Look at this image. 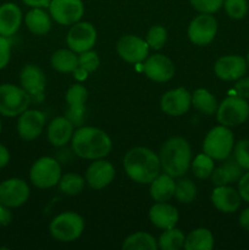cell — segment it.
<instances>
[{
  "mask_svg": "<svg viewBox=\"0 0 249 250\" xmlns=\"http://www.w3.org/2000/svg\"><path fill=\"white\" fill-rule=\"evenodd\" d=\"M73 153L82 159H103L111 151L112 143L109 134L97 127H80L71 138Z\"/></svg>",
  "mask_w": 249,
  "mask_h": 250,
  "instance_id": "obj_1",
  "label": "cell"
},
{
  "mask_svg": "<svg viewBox=\"0 0 249 250\" xmlns=\"http://www.w3.org/2000/svg\"><path fill=\"white\" fill-rule=\"evenodd\" d=\"M124 168L132 181L139 185H150L160 175V159L150 149L136 146L124 155Z\"/></svg>",
  "mask_w": 249,
  "mask_h": 250,
  "instance_id": "obj_2",
  "label": "cell"
},
{
  "mask_svg": "<svg viewBox=\"0 0 249 250\" xmlns=\"http://www.w3.org/2000/svg\"><path fill=\"white\" fill-rule=\"evenodd\" d=\"M159 159L164 172L173 178L181 177L189 170L192 164L189 143L182 137H172L161 146Z\"/></svg>",
  "mask_w": 249,
  "mask_h": 250,
  "instance_id": "obj_3",
  "label": "cell"
},
{
  "mask_svg": "<svg viewBox=\"0 0 249 250\" xmlns=\"http://www.w3.org/2000/svg\"><path fill=\"white\" fill-rule=\"evenodd\" d=\"M234 146V138L228 127L220 125L210 129L203 143V151L214 160L224 161Z\"/></svg>",
  "mask_w": 249,
  "mask_h": 250,
  "instance_id": "obj_4",
  "label": "cell"
},
{
  "mask_svg": "<svg viewBox=\"0 0 249 250\" xmlns=\"http://www.w3.org/2000/svg\"><path fill=\"white\" fill-rule=\"evenodd\" d=\"M49 229L56 241L68 243L80 238L84 229V221L76 212L66 211L54 217Z\"/></svg>",
  "mask_w": 249,
  "mask_h": 250,
  "instance_id": "obj_5",
  "label": "cell"
},
{
  "mask_svg": "<svg viewBox=\"0 0 249 250\" xmlns=\"http://www.w3.org/2000/svg\"><path fill=\"white\" fill-rule=\"evenodd\" d=\"M32 99L28 93L15 84L0 85V114L6 117H15L28 109Z\"/></svg>",
  "mask_w": 249,
  "mask_h": 250,
  "instance_id": "obj_6",
  "label": "cell"
},
{
  "mask_svg": "<svg viewBox=\"0 0 249 250\" xmlns=\"http://www.w3.org/2000/svg\"><path fill=\"white\" fill-rule=\"evenodd\" d=\"M61 176L62 175H61L60 164L56 159L50 158V156L39 158L32 165L31 171H29L31 182L42 189L59 185Z\"/></svg>",
  "mask_w": 249,
  "mask_h": 250,
  "instance_id": "obj_7",
  "label": "cell"
},
{
  "mask_svg": "<svg viewBox=\"0 0 249 250\" xmlns=\"http://www.w3.org/2000/svg\"><path fill=\"white\" fill-rule=\"evenodd\" d=\"M249 117V104L247 99L233 95L222 100L216 111L219 124L226 127H234L244 124Z\"/></svg>",
  "mask_w": 249,
  "mask_h": 250,
  "instance_id": "obj_8",
  "label": "cell"
},
{
  "mask_svg": "<svg viewBox=\"0 0 249 250\" xmlns=\"http://www.w3.org/2000/svg\"><path fill=\"white\" fill-rule=\"evenodd\" d=\"M217 33V21L211 14H200L188 26V38L195 45L204 46L214 41Z\"/></svg>",
  "mask_w": 249,
  "mask_h": 250,
  "instance_id": "obj_9",
  "label": "cell"
},
{
  "mask_svg": "<svg viewBox=\"0 0 249 250\" xmlns=\"http://www.w3.org/2000/svg\"><path fill=\"white\" fill-rule=\"evenodd\" d=\"M97 42V31L89 22H76L68 31L66 43L76 54L90 50Z\"/></svg>",
  "mask_w": 249,
  "mask_h": 250,
  "instance_id": "obj_10",
  "label": "cell"
},
{
  "mask_svg": "<svg viewBox=\"0 0 249 250\" xmlns=\"http://www.w3.org/2000/svg\"><path fill=\"white\" fill-rule=\"evenodd\" d=\"M49 12L59 24L71 26L82 19L84 5L82 0H51Z\"/></svg>",
  "mask_w": 249,
  "mask_h": 250,
  "instance_id": "obj_11",
  "label": "cell"
},
{
  "mask_svg": "<svg viewBox=\"0 0 249 250\" xmlns=\"http://www.w3.org/2000/svg\"><path fill=\"white\" fill-rule=\"evenodd\" d=\"M116 51L126 62L138 63L148 58L149 45L141 37L127 34L117 41Z\"/></svg>",
  "mask_w": 249,
  "mask_h": 250,
  "instance_id": "obj_12",
  "label": "cell"
},
{
  "mask_svg": "<svg viewBox=\"0 0 249 250\" xmlns=\"http://www.w3.org/2000/svg\"><path fill=\"white\" fill-rule=\"evenodd\" d=\"M88 98V90L82 84H73L66 92V102L68 110L65 116L72 122L73 126L81 127L85 120V102Z\"/></svg>",
  "mask_w": 249,
  "mask_h": 250,
  "instance_id": "obj_13",
  "label": "cell"
},
{
  "mask_svg": "<svg viewBox=\"0 0 249 250\" xmlns=\"http://www.w3.org/2000/svg\"><path fill=\"white\" fill-rule=\"evenodd\" d=\"M29 198L27 182L20 178H10L0 183V202L7 208H19Z\"/></svg>",
  "mask_w": 249,
  "mask_h": 250,
  "instance_id": "obj_14",
  "label": "cell"
},
{
  "mask_svg": "<svg viewBox=\"0 0 249 250\" xmlns=\"http://www.w3.org/2000/svg\"><path fill=\"white\" fill-rule=\"evenodd\" d=\"M190 105L192 94L183 87L168 90L160 100L161 110L170 116H182L189 110Z\"/></svg>",
  "mask_w": 249,
  "mask_h": 250,
  "instance_id": "obj_15",
  "label": "cell"
},
{
  "mask_svg": "<svg viewBox=\"0 0 249 250\" xmlns=\"http://www.w3.org/2000/svg\"><path fill=\"white\" fill-rule=\"evenodd\" d=\"M20 82L32 100H36V102L43 100L46 81L43 71L38 66L32 65V63L24 66L20 73Z\"/></svg>",
  "mask_w": 249,
  "mask_h": 250,
  "instance_id": "obj_16",
  "label": "cell"
},
{
  "mask_svg": "<svg viewBox=\"0 0 249 250\" xmlns=\"http://www.w3.org/2000/svg\"><path fill=\"white\" fill-rule=\"evenodd\" d=\"M143 71L149 80L158 83L170 81L175 75V65L167 56L163 54H154L145 59Z\"/></svg>",
  "mask_w": 249,
  "mask_h": 250,
  "instance_id": "obj_17",
  "label": "cell"
},
{
  "mask_svg": "<svg viewBox=\"0 0 249 250\" xmlns=\"http://www.w3.org/2000/svg\"><path fill=\"white\" fill-rule=\"evenodd\" d=\"M45 125V115L38 110H28L20 115L17 132L23 141H34L41 136Z\"/></svg>",
  "mask_w": 249,
  "mask_h": 250,
  "instance_id": "obj_18",
  "label": "cell"
},
{
  "mask_svg": "<svg viewBox=\"0 0 249 250\" xmlns=\"http://www.w3.org/2000/svg\"><path fill=\"white\" fill-rule=\"evenodd\" d=\"M115 178V167L110 161L97 159L85 171V182L93 189L107 187Z\"/></svg>",
  "mask_w": 249,
  "mask_h": 250,
  "instance_id": "obj_19",
  "label": "cell"
},
{
  "mask_svg": "<svg viewBox=\"0 0 249 250\" xmlns=\"http://www.w3.org/2000/svg\"><path fill=\"white\" fill-rule=\"evenodd\" d=\"M247 60L238 55H226L217 59L214 72L222 81H236L247 72Z\"/></svg>",
  "mask_w": 249,
  "mask_h": 250,
  "instance_id": "obj_20",
  "label": "cell"
},
{
  "mask_svg": "<svg viewBox=\"0 0 249 250\" xmlns=\"http://www.w3.org/2000/svg\"><path fill=\"white\" fill-rule=\"evenodd\" d=\"M241 199L239 193L228 186H219L212 190L211 194V202L214 207L225 214L237 211L241 205Z\"/></svg>",
  "mask_w": 249,
  "mask_h": 250,
  "instance_id": "obj_21",
  "label": "cell"
},
{
  "mask_svg": "<svg viewBox=\"0 0 249 250\" xmlns=\"http://www.w3.org/2000/svg\"><path fill=\"white\" fill-rule=\"evenodd\" d=\"M149 219L151 224L161 229H172L178 222V211L173 205L166 202H156L149 210Z\"/></svg>",
  "mask_w": 249,
  "mask_h": 250,
  "instance_id": "obj_22",
  "label": "cell"
},
{
  "mask_svg": "<svg viewBox=\"0 0 249 250\" xmlns=\"http://www.w3.org/2000/svg\"><path fill=\"white\" fill-rule=\"evenodd\" d=\"M22 22V11L14 2L0 5V36L6 38L19 31Z\"/></svg>",
  "mask_w": 249,
  "mask_h": 250,
  "instance_id": "obj_23",
  "label": "cell"
},
{
  "mask_svg": "<svg viewBox=\"0 0 249 250\" xmlns=\"http://www.w3.org/2000/svg\"><path fill=\"white\" fill-rule=\"evenodd\" d=\"M225 163L217 168H214L211 173V181L216 187L219 186H227L229 183H234L239 181V178L243 175V168L237 163V160L233 158L225 159Z\"/></svg>",
  "mask_w": 249,
  "mask_h": 250,
  "instance_id": "obj_24",
  "label": "cell"
},
{
  "mask_svg": "<svg viewBox=\"0 0 249 250\" xmlns=\"http://www.w3.org/2000/svg\"><path fill=\"white\" fill-rule=\"evenodd\" d=\"M73 125L66 116L54 119L48 126V139L54 146H63L73 136Z\"/></svg>",
  "mask_w": 249,
  "mask_h": 250,
  "instance_id": "obj_25",
  "label": "cell"
},
{
  "mask_svg": "<svg viewBox=\"0 0 249 250\" xmlns=\"http://www.w3.org/2000/svg\"><path fill=\"white\" fill-rule=\"evenodd\" d=\"M175 187L176 182L173 181V177H171L167 173H164L154 178L153 182L150 183L149 193H150L151 199L155 202H167L175 195Z\"/></svg>",
  "mask_w": 249,
  "mask_h": 250,
  "instance_id": "obj_26",
  "label": "cell"
},
{
  "mask_svg": "<svg viewBox=\"0 0 249 250\" xmlns=\"http://www.w3.org/2000/svg\"><path fill=\"white\" fill-rule=\"evenodd\" d=\"M24 22L29 31L36 36H44L51 28L50 16L41 7H32L24 17Z\"/></svg>",
  "mask_w": 249,
  "mask_h": 250,
  "instance_id": "obj_27",
  "label": "cell"
},
{
  "mask_svg": "<svg viewBox=\"0 0 249 250\" xmlns=\"http://www.w3.org/2000/svg\"><path fill=\"white\" fill-rule=\"evenodd\" d=\"M51 66L61 73H71L78 67V56L71 49H59L51 55Z\"/></svg>",
  "mask_w": 249,
  "mask_h": 250,
  "instance_id": "obj_28",
  "label": "cell"
},
{
  "mask_svg": "<svg viewBox=\"0 0 249 250\" xmlns=\"http://www.w3.org/2000/svg\"><path fill=\"white\" fill-rule=\"evenodd\" d=\"M214 247V236L208 229H197L185 239L186 250H210Z\"/></svg>",
  "mask_w": 249,
  "mask_h": 250,
  "instance_id": "obj_29",
  "label": "cell"
},
{
  "mask_svg": "<svg viewBox=\"0 0 249 250\" xmlns=\"http://www.w3.org/2000/svg\"><path fill=\"white\" fill-rule=\"evenodd\" d=\"M192 105L202 114L211 116V115L216 114L217 107V100L209 90L204 89V88H199L195 89L192 94Z\"/></svg>",
  "mask_w": 249,
  "mask_h": 250,
  "instance_id": "obj_30",
  "label": "cell"
},
{
  "mask_svg": "<svg viewBox=\"0 0 249 250\" xmlns=\"http://www.w3.org/2000/svg\"><path fill=\"white\" fill-rule=\"evenodd\" d=\"M124 250H156L158 241L146 232H136L127 237L122 243Z\"/></svg>",
  "mask_w": 249,
  "mask_h": 250,
  "instance_id": "obj_31",
  "label": "cell"
},
{
  "mask_svg": "<svg viewBox=\"0 0 249 250\" xmlns=\"http://www.w3.org/2000/svg\"><path fill=\"white\" fill-rule=\"evenodd\" d=\"M186 236L181 229H164L158 241V248L161 250H180L185 246Z\"/></svg>",
  "mask_w": 249,
  "mask_h": 250,
  "instance_id": "obj_32",
  "label": "cell"
},
{
  "mask_svg": "<svg viewBox=\"0 0 249 250\" xmlns=\"http://www.w3.org/2000/svg\"><path fill=\"white\" fill-rule=\"evenodd\" d=\"M85 180L78 173H66L59 181V188L66 195H77L84 188Z\"/></svg>",
  "mask_w": 249,
  "mask_h": 250,
  "instance_id": "obj_33",
  "label": "cell"
},
{
  "mask_svg": "<svg viewBox=\"0 0 249 250\" xmlns=\"http://www.w3.org/2000/svg\"><path fill=\"white\" fill-rule=\"evenodd\" d=\"M192 166L193 173L195 177L200 178V180H205L211 176L212 171H214V159L210 158L205 153L199 154L195 156L193 163L190 164Z\"/></svg>",
  "mask_w": 249,
  "mask_h": 250,
  "instance_id": "obj_34",
  "label": "cell"
},
{
  "mask_svg": "<svg viewBox=\"0 0 249 250\" xmlns=\"http://www.w3.org/2000/svg\"><path fill=\"white\" fill-rule=\"evenodd\" d=\"M197 186L190 180H180L176 183L175 197L182 204H189L197 197Z\"/></svg>",
  "mask_w": 249,
  "mask_h": 250,
  "instance_id": "obj_35",
  "label": "cell"
},
{
  "mask_svg": "<svg viewBox=\"0 0 249 250\" xmlns=\"http://www.w3.org/2000/svg\"><path fill=\"white\" fill-rule=\"evenodd\" d=\"M166 41H167V31L163 26H153L145 37L146 44L154 50H160L161 48H164Z\"/></svg>",
  "mask_w": 249,
  "mask_h": 250,
  "instance_id": "obj_36",
  "label": "cell"
},
{
  "mask_svg": "<svg viewBox=\"0 0 249 250\" xmlns=\"http://www.w3.org/2000/svg\"><path fill=\"white\" fill-rule=\"evenodd\" d=\"M224 7L226 14L231 19L241 20L248 12V1L247 0H225Z\"/></svg>",
  "mask_w": 249,
  "mask_h": 250,
  "instance_id": "obj_37",
  "label": "cell"
},
{
  "mask_svg": "<svg viewBox=\"0 0 249 250\" xmlns=\"http://www.w3.org/2000/svg\"><path fill=\"white\" fill-rule=\"evenodd\" d=\"M100 65L99 56L95 51L87 50L84 53H81L78 56V67L84 70L85 72L90 73L97 70Z\"/></svg>",
  "mask_w": 249,
  "mask_h": 250,
  "instance_id": "obj_38",
  "label": "cell"
},
{
  "mask_svg": "<svg viewBox=\"0 0 249 250\" xmlns=\"http://www.w3.org/2000/svg\"><path fill=\"white\" fill-rule=\"evenodd\" d=\"M233 156L243 170H249V139H241L233 146Z\"/></svg>",
  "mask_w": 249,
  "mask_h": 250,
  "instance_id": "obj_39",
  "label": "cell"
},
{
  "mask_svg": "<svg viewBox=\"0 0 249 250\" xmlns=\"http://www.w3.org/2000/svg\"><path fill=\"white\" fill-rule=\"evenodd\" d=\"M225 0H189L190 5L200 14H215L224 6Z\"/></svg>",
  "mask_w": 249,
  "mask_h": 250,
  "instance_id": "obj_40",
  "label": "cell"
},
{
  "mask_svg": "<svg viewBox=\"0 0 249 250\" xmlns=\"http://www.w3.org/2000/svg\"><path fill=\"white\" fill-rule=\"evenodd\" d=\"M11 58V45L6 37L0 36V70L6 67Z\"/></svg>",
  "mask_w": 249,
  "mask_h": 250,
  "instance_id": "obj_41",
  "label": "cell"
},
{
  "mask_svg": "<svg viewBox=\"0 0 249 250\" xmlns=\"http://www.w3.org/2000/svg\"><path fill=\"white\" fill-rule=\"evenodd\" d=\"M238 193L244 202L249 203V172L242 175L238 181Z\"/></svg>",
  "mask_w": 249,
  "mask_h": 250,
  "instance_id": "obj_42",
  "label": "cell"
},
{
  "mask_svg": "<svg viewBox=\"0 0 249 250\" xmlns=\"http://www.w3.org/2000/svg\"><path fill=\"white\" fill-rule=\"evenodd\" d=\"M234 90L238 97L243 99H249V77L239 78L238 82L234 84Z\"/></svg>",
  "mask_w": 249,
  "mask_h": 250,
  "instance_id": "obj_43",
  "label": "cell"
},
{
  "mask_svg": "<svg viewBox=\"0 0 249 250\" xmlns=\"http://www.w3.org/2000/svg\"><path fill=\"white\" fill-rule=\"evenodd\" d=\"M12 214L10 212L9 208L5 207L1 202H0V226H7L11 222Z\"/></svg>",
  "mask_w": 249,
  "mask_h": 250,
  "instance_id": "obj_44",
  "label": "cell"
},
{
  "mask_svg": "<svg viewBox=\"0 0 249 250\" xmlns=\"http://www.w3.org/2000/svg\"><path fill=\"white\" fill-rule=\"evenodd\" d=\"M22 1H23V4H26L27 6L44 9V7H49L51 0H22Z\"/></svg>",
  "mask_w": 249,
  "mask_h": 250,
  "instance_id": "obj_45",
  "label": "cell"
},
{
  "mask_svg": "<svg viewBox=\"0 0 249 250\" xmlns=\"http://www.w3.org/2000/svg\"><path fill=\"white\" fill-rule=\"evenodd\" d=\"M10 161V153L2 144H0V168L5 167Z\"/></svg>",
  "mask_w": 249,
  "mask_h": 250,
  "instance_id": "obj_46",
  "label": "cell"
},
{
  "mask_svg": "<svg viewBox=\"0 0 249 250\" xmlns=\"http://www.w3.org/2000/svg\"><path fill=\"white\" fill-rule=\"evenodd\" d=\"M239 225L244 229L249 231V208L244 210V211H242V214L239 215Z\"/></svg>",
  "mask_w": 249,
  "mask_h": 250,
  "instance_id": "obj_47",
  "label": "cell"
},
{
  "mask_svg": "<svg viewBox=\"0 0 249 250\" xmlns=\"http://www.w3.org/2000/svg\"><path fill=\"white\" fill-rule=\"evenodd\" d=\"M72 73H73V76H75L76 80H78V81L85 80V78H87V76H88V72H85V71L82 70L81 67L76 68V70L73 71Z\"/></svg>",
  "mask_w": 249,
  "mask_h": 250,
  "instance_id": "obj_48",
  "label": "cell"
},
{
  "mask_svg": "<svg viewBox=\"0 0 249 250\" xmlns=\"http://www.w3.org/2000/svg\"><path fill=\"white\" fill-rule=\"evenodd\" d=\"M247 65L249 66V51H248V55H247Z\"/></svg>",
  "mask_w": 249,
  "mask_h": 250,
  "instance_id": "obj_49",
  "label": "cell"
},
{
  "mask_svg": "<svg viewBox=\"0 0 249 250\" xmlns=\"http://www.w3.org/2000/svg\"><path fill=\"white\" fill-rule=\"evenodd\" d=\"M0 133H1V121H0Z\"/></svg>",
  "mask_w": 249,
  "mask_h": 250,
  "instance_id": "obj_50",
  "label": "cell"
}]
</instances>
